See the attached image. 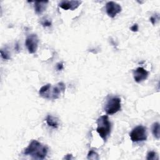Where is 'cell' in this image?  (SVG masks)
Here are the masks:
<instances>
[{
    "label": "cell",
    "mask_w": 160,
    "mask_h": 160,
    "mask_svg": "<svg viewBox=\"0 0 160 160\" xmlns=\"http://www.w3.org/2000/svg\"><path fill=\"white\" fill-rule=\"evenodd\" d=\"M80 1H62L59 2V6L64 10H74L81 4Z\"/></svg>",
    "instance_id": "9"
},
{
    "label": "cell",
    "mask_w": 160,
    "mask_h": 160,
    "mask_svg": "<svg viewBox=\"0 0 160 160\" xmlns=\"http://www.w3.org/2000/svg\"><path fill=\"white\" fill-rule=\"evenodd\" d=\"M121 6L114 1H109L106 4V13L108 16L111 18H114L118 13L121 11Z\"/></svg>",
    "instance_id": "7"
},
{
    "label": "cell",
    "mask_w": 160,
    "mask_h": 160,
    "mask_svg": "<svg viewBox=\"0 0 160 160\" xmlns=\"http://www.w3.org/2000/svg\"><path fill=\"white\" fill-rule=\"evenodd\" d=\"M152 133L155 138L157 139H159V123L158 122H155L152 126Z\"/></svg>",
    "instance_id": "12"
},
{
    "label": "cell",
    "mask_w": 160,
    "mask_h": 160,
    "mask_svg": "<svg viewBox=\"0 0 160 160\" xmlns=\"http://www.w3.org/2000/svg\"><path fill=\"white\" fill-rule=\"evenodd\" d=\"M49 1H35L34 2V10L36 14H41L46 11L48 3Z\"/></svg>",
    "instance_id": "10"
},
{
    "label": "cell",
    "mask_w": 160,
    "mask_h": 160,
    "mask_svg": "<svg viewBox=\"0 0 160 160\" xmlns=\"http://www.w3.org/2000/svg\"><path fill=\"white\" fill-rule=\"evenodd\" d=\"M65 89V84L62 82H58L54 86H52L51 84H47L40 88L39 94L44 99H56L59 98L61 92H64Z\"/></svg>",
    "instance_id": "1"
},
{
    "label": "cell",
    "mask_w": 160,
    "mask_h": 160,
    "mask_svg": "<svg viewBox=\"0 0 160 160\" xmlns=\"http://www.w3.org/2000/svg\"><path fill=\"white\" fill-rule=\"evenodd\" d=\"M131 141L134 142H141L147 139L146 128L143 126H138L129 133Z\"/></svg>",
    "instance_id": "5"
},
{
    "label": "cell",
    "mask_w": 160,
    "mask_h": 160,
    "mask_svg": "<svg viewBox=\"0 0 160 160\" xmlns=\"http://www.w3.org/2000/svg\"><path fill=\"white\" fill-rule=\"evenodd\" d=\"M130 29L132 31V32H137L138 31V25L137 24H134V25H132Z\"/></svg>",
    "instance_id": "17"
},
{
    "label": "cell",
    "mask_w": 160,
    "mask_h": 160,
    "mask_svg": "<svg viewBox=\"0 0 160 160\" xmlns=\"http://www.w3.org/2000/svg\"><path fill=\"white\" fill-rule=\"evenodd\" d=\"M96 131L104 141L106 142L111 131V122L107 115L101 116L98 119Z\"/></svg>",
    "instance_id": "3"
},
{
    "label": "cell",
    "mask_w": 160,
    "mask_h": 160,
    "mask_svg": "<svg viewBox=\"0 0 160 160\" xmlns=\"http://www.w3.org/2000/svg\"><path fill=\"white\" fill-rule=\"evenodd\" d=\"M41 24L44 27H49V26H51V22L49 19H42Z\"/></svg>",
    "instance_id": "16"
},
{
    "label": "cell",
    "mask_w": 160,
    "mask_h": 160,
    "mask_svg": "<svg viewBox=\"0 0 160 160\" xmlns=\"http://www.w3.org/2000/svg\"><path fill=\"white\" fill-rule=\"evenodd\" d=\"M1 57L4 59H10V56L9 54L8 53V52H7L6 51H3V49L1 50Z\"/></svg>",
    "instance_id": "15"
},
{
    "label": "cell",
    "mask_w": 160,
    "mask_h": 160,
    "mask_svg": "<svg viewBox=\"0 0 160 160\" xmlns=\"http://www.w3.org/2000/svg\"><path fill=\"white\" fill-rule=\"evenodd\" d=\"M56 68H57V69L58 71H60L61 69H63V64L62 62H59L56 65Z\"/></svg>",
    "instance_id": "18"
},
{
    "label": "cell",
    "mask_w": 160,
    "mask_h": 160,
    "mask_svg": "<svg viewBox=\"0 0 160 160\" xmlns=\"http://www.w3.org/2000/svg\"><path fill=\"white\" fill-rule=\"evenodd\" d=\"M150 21L151 22V23L154 25L156 24V18L154 16H151L150 18Z\"/></svg>",
    "instance_id": "19"
},
{
    "label": "cell",
    "mask_w": 160,
    "mask_h": 160,
    "mask_svg": "<svg viewBox=\"0 0 160 160\" xmlns=\"http://www.w3.org/2000/svg\"><path fill=\"white\" fill-rule=\"evenodd\" d=\"M121 109V100L118 97H111L108 101L104 107L107 114H114Z\"/></svg>",
    "instance_id": "4"
},
{
    "label": "cell",
    "mask_w": 160,
    "mask_h": 160,
    "mask_svg": "<svg viewBox=\"0 0 160 160\" xmlns=\"http://www.w3.org/2000/svg\"><path fill=\"white\" fill-rule=\"evenodd\" d=\"M64 159H73L72 154H67L66 156H64Z\"/></svg>",
    "instance_id": "20"
},
{
    "label": "cell",
    "mask_w": 160,
    "mask_h": 160,
    "mask_svg": "<svg viewBox=\"0 0 160 160\" xmlns=\"http://www.w3.org/2000/svg\"><path fill=\"white\" fill-rule=\"evenodd\" d=\"M39 43V39L36 34H31L28 36L26 39L25 45L28 52L30 54H34L36 52Z\"/></svg>",
    "instance_id": "6"
},
{
    "label": "cell",
    "mask_w": 160,
    "mask_h": 160,
    "mask_svg": "<svg viewBox=\"0 0 160 160\" xmlns=\"http://www.w3.org/2000/svg\"><path fill=\"white\" fill-rule=\"evenodd\" d=\"M87 158L89 159H99L98 153L92 150H91L89 151Z\"/></svg>",
    "instance_id": "14"
},
{
    "label": "cell",
    "mask_w": 160,
    "mask_h": 160,
    "mask_svg": "<svg viewBox=\"0 0 160 160\" xmlns=\"http://www.w3.org/2000/svg\"><path fill=\"white\" fill-rule=\"evenodd\" d=\"M158 156L156 154V152L153 151H149L148 154H147V157H146V159L148 160H154V159H158Z\"/></svg>",
    "instance_id": "13"
},
{
    "label": "cell",
    "mask_w": 160,
    "mask_h": 160,
    "mask_svg": "<svg viewBox=\"0 0 160 160\" xmlns=\"http://www.w3.org/2000/svg\"><path fill=\"white\" fill-rule=\"evenodd\" d=\"M48 151L46 146L42 144L37 140H32L24 149V154L29 155L35 159H44Z\"/></svg>",
    "instance_id": "2"
},
{
    "label": "cell",
    "mask_w": 160,
    "mask_h": 160,
    "mask_svg": "<svg viewBox=\"0 0 160 160\" xmlns=\"http://www.w3.org/2000/svg\"><path fill=\"white\" fill-rule=\"evenodd\" d=\"M148 71L142 67H139L133 71L134 81L138 83H140L146 80L148 77Z\"/></svg>",
    "instance_id": "8"
},
{
    "label": "cell",
    "mask_w": 160,
    "mask_h": 160,
    "mask_svg": "<svg viewBox=\"0 0 160 160\" xmlns=\"http://www.w3.org/2000/svg\"><path fill=\"white\" fill-rule=\"evenodd\" d=\"M46 122L49 126L52 127L53 128L57 129L59 126L58 121L57 118H54V116H52L51 115L47 116V117L46 118Z\"/></svg>",
    "instance_id": "11"
}]
</instances>
